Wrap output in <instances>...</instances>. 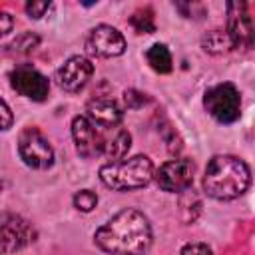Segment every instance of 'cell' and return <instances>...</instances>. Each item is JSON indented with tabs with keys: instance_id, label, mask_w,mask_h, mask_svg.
Returning a JSON list of instances; mask_svg holds the SVG:
<instances>
[{
	"instance_id": "6da1fadb",
	"label": "cell",
	"mask_w": 255,
	"mask_h": 255,
	"mask_svg": "<svg viewBox=\"0 0 255 255\" xmlns=\"http://www.w3.org/2000/svg\"><path fill=\"white\" fill-rule=\"evenodd\" d=\"M98 247L110 255H145L151 247V225L137 209H122L94 235Z\"/></svg>"
},
{
	"instance_id": "7a4b0ae2",
	"label": "cell",
	"mask_w": 255,
	"mask_h": 255,
	"mask_svg": "<svg viewBox=\"0 0 255 255\" xmlns=\"http://www.w3.org/2000/svg\"><path fill=\"white\" fill-rule=\"evenodd\" d=\"M251 171L247 163L235 155H213L203 173V189L209 197L219 201L237 199L247 191Z\"/></svg>"
},
{
	"instance_id": "3957f363",
	"label": "cell",
	"mask_w": 255,
	"mask_h": 255,
	"mask_svg": "<svg viewBox=\"0 0 255 255\" xmlns=\"http://www.w3.org/2000/svg\"><path fill=\"white\" fill-rule=\"evenodd\" d=\"M155 175L153 163L147 155H133L120 161H110L100 167V179L106 187L116 191H129L145 187Z\"/></svg>"
},
{
	"instance_id": "277c9868",
	"label": "cell",
	"mask_w": 255,
	"mask_h": 255,
	"mask_svg": "<svg viewBox=\"0 0 255 255\" xmlns=\"http://www.w3.org/2000/svg\"><path fill=\"white\" fill-rule=\"evenodd\" d=\"M203 108L219 124H233L241 116V96H239V90L233 84H229V82L217 84V86H213V88H209L205 92Z\"/></svg>"
},
{
	"instance_id": "5b68a950",
	"label": "cell",
	"mask_w": 255,
	"mask_h": 255,
	"mask_svg": "<svg viewBox=\"0 0 255 255\" xmlns=\"http://www.w3.org/2000/svg\"><path fill=\"white\" fill-rule=\"evenodd\" d=\"M20 159L32 169H48L54 163V149L38 128H24L18 135Z\"/></svg>"
},
{
	"instance_id": "8992f818",
	"label": "cell",
	"mask_w": 255,
	"mask_h": 255,
	"mask_svg": "<svg viewBox=\"0 0 255 255\" xmlns=\"http://www.w3.org/2000/svg\"><path fill=\"white\" fill-rule=\"evenodd\" d=\"M193 171H195V165L191 159L175 157V159L161 163L155 169L153 177H155L159 189H163L167 193H179V191H187L189 185L193 183Z\"/></svg>"
},
{
	"instance_id": "52a82bcc",
	"label": "cell",
	"mask_w": 255,
	"mask_h": 255,
	"mask_svg": "<svg viewBox=\"0 0 255 255\" xmlns=\"http://www.w3.org/2000/svg\"><path fill=\"white\" fill-rule=\"evenodd\" d=\"M10 86L16 90V94L34 102H44L50 92L48 78L28 64H22L10 72Z\"/></svg>"
},
{
	"instance_id": "ba28073f",
	"label": "cell",
	"mask_w": 255,
	"mask_h": 255,
	"mask_svg": "<svg viewBox=\"0 0 255 255\" xmlns=\"http://www.w3.org/2000/svg\"><path fill=\"white\" fill-rule=\"evenodd\" d=\"M235 48H255V20L247 14L243 2L227 4V28Z\"/></svg>"
},
{
	"instance_id": "9c48e42d",
	"label": "cell",
	"mask_w": 255,
	"mask_h": 255,
	"mask_svg": "<svg viewBox=\"0 0 255 255\" xmlns=\"http://www.w3.org/2000/svg\"><path fill=\"white\" fill-rule=\"evenodd\" d=\"M72 137L78 153L84 157H96L106 151L104 133L86 116H76L72 120Z\"/></svg>"
},
{
	"instance_id": "30bf717a",
	"label": "cell",
	"mask_w": 255,
	"mask_h": 255,
	"mask_svg": "<svg viewBox=\"0 0 255 255\" xmlns=\"http://www.w3.org/2000/svg\"><path fill=\"white\" fill-rule=\"evenodd\" d=\"M86 48L94 56H100V58H116V56H122L124 54V50H126V38L114 26L100 24V26H96L90 32V36L86 40Z\"/></svg>"
},
{
	"instance_id": "8fae6325",
	"label": "cell",
	"mask_w": 255,
	"mask_h": 255,
	"mask_svg": "<svg viewBox=\"0 0 255 255\" xmlns=\"http://www.w3.org/2000/svg\"><path fill=\"white\" fill-rule=\"evenodd\" d=\"M30 241H34V229L30 223L14 213L2 215V253L10 255L14 251H20Z\"/></svg>"
},
{
	"instance_id": "7c38bea8",
	"label": "cell",
	"mask_w": 255,
	"mask_h": 255,
	"mask_svg": "<svg viewBox=\"0 0 255 255\" xmlns=\"http://www.w3.org/2000/svg\"><path fill=\"white\" fill-rule=\"evenodd\" d=\"M92 74H94V64L86 56H72L58 70L56 80H58L60 88L74 94V92H80L90 82Z\"/></svg>"
},
{
	"instance_id": "4fadbf2b",
	"label": "cell",
	"mask_w": 255,
	"mask_h": 255,
	"mask_svg": "<svg viewBox=\"0 0 255 255\" xmlns=\"http://www.w3.org/2000/svg\"><path fill=\"white\" fill-rule=\"evenodd\" d=\"M86 118L100 128H118L124 118V110L112 98H94L86 106Z\"/></svg>"
},
{
	"instance_id": "5bb4252c",
	"label": "cell",
	"mask_w": 255,
	"mask_h": 255,
	"mask_svg": "<svg viewBox=\"0 0 255 255\" xmlns=\"http://www.w3.org/2000/svg\"><path fill=\"white\" fill-rule=\"evenodd\" d=\"M201 46L205 52L209 54H225L229 50L235 48L231 36L227 30H221V28H215V30H209L203 38H201Z\"/></svg>"
},
{
	"instance_id": "9a60e30c",
	"label": "cell",
	"mask_w": 255,
	"mask_h": 255,
	"mask_svg": "<svg viewBox=\"0 0 255 255\" xmlns=\"http://www.w3.org/2000/svg\"><path fill=\"white\" fill-rule=\"evenodd\" d=\"M147 64L151 66V70H155L157 74H169L173 68V60H171V52L167 50L165 44H153L147 54Z\"/></svg>"
},
{
	"instance_id": "2e32d148",
	"label": "cell",
	"mask_w": 255,
	"mask_h": 255,
	"mask_svg": "<svg viewBox=\"0 0 255 255\" xmlns=\"http://www.w3.org/2000/svg\"><path fill=\"white\" fill-rule=\"evenodd\" d=\"M129 145H131V135L128 129H122L118 128L116 133L112 135V139H106V155L112 157L114 161H120L124 159V155L129 151Z\"/></svg>"
},
{
	"instance_id": "e0dca14e",
	"label": "cell",
	"mask_w": 255,
	"mask_h": 255,
	"mask_svg": "<svg viewBox=\"0 0 255 255\" xmlns=\"http://www.w3.org/2000/svg\"><path fill=\"white\" fill-rule=\"evenodd\" d=\"M129 24L137 34H151L155 32V20H153V10L149 6L137 8L129 16Z\"/></svg>"
},
{
	"instance_id": "ac0fdd59",
	"label": "cell",
	"mask_w": 255,
	"mask_h": 255,
	"mask_svg": "<svg viewBox=\"0 0 255 255\" xmlns=\"http://www.w3.org/2000/svg\"><path fill=\"white\" fill-rule=\"evenodd\" d=\"M38 44H40V38H38L36 34H32V32H26V34L18 36L8 48H10L12 52H18V54H28V52H32Z\"/></svg>"
},
{
	"instance_id": "d6986e66",
	"label": "cell",
	"mask_w": 255,
	"mask_h": 255,
	"mask_svg": "<svg viewBox=\"0 0 255 255\" xmlns=\"http://www.w3.org/2000/svg\"><path fill=\"white\" fill-rule=\"evenodd\" d=\"M98 205V195L92 191V189H82L74 195V207L78 211H84V213H90L94 207Z\"/></svg>"
},
{
	"instance_id": "ffe728a7",
	"label": "cell",
	"mask_w": 255,
	"mask_h": 255,
	"mask_svg": "<svg viewBox=\"0 0 255 255\" xmlns=\"http://www.w3.org/2000/svg\"><path fill=\"white\" fill-rule=\"evenodd\" d=\"M124 102L129 110H139L149 102V98L139 90H126L124 92Z\"/></svg>"
},
{
	"instance_id": "44dd1931",
	"label": "cell",
	"mask_w": 255,
	"mask_h": 255,
	"mask_svg": "<svg viewBox=\"0 0 255 255\" xmlns=\"http://www.w3.org/2000/svg\"><path fill=\"white\" fill-rule=\"evenodd\" d=\"M50 2H46V0H30L28 4H26V12H28V16L30 18H34V20H38V18H42L48 10H50Z\"/></svg>"
},
{
	"instance_id": "7402d4cb",
	"label": "cell",
	"mask_w": 255,
	"mask_h": 255,
	"mask_svg": "<svg viewBox=\"0 0 255 255\" xmlns=\"http://www.w3.org/2000/svg\"><path fill=\"white\" fill-rule=\"evenodd\" d=\"M181 255H213L205 243H187L181 249Z\"/></svg>"
},
{
	"instance_id": "603a6c76",
	"label": "cell",
	"mask_w": 255,
	"mask_h": 255,
	"mask_svg": "<svg viewBox=\"0 0 255 255\" xmlns=\"http://www.w3.org/2000/svg\"><path fill=\"white\" fill-rule=\"evenodd\" d=\"M0 108H2V129H8L12 126V112H10L8 104H6V100H2Z\"/></svg>"
},
{
	"instance_id": "cb8c5ba5",
	"label": "cell",
	"mask_w": 255,
	"mask_h": 255,
	"mask_svg": "<svg viewBox=\"0 0 255 255\" xmlns=\"http://www.w3.org/2000/svg\"><path fill=\"white\" fill-rule=\"evenodd\" d=\"M0 22H2V28H0V32L6 36V34L12 30V16H10L8 12H0Z\"/></svg>"
}]
</instances>
